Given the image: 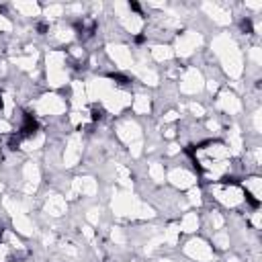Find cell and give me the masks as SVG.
<instances>
[{
  "instance_id": "cell-1",
  "label": "cell",
  "mask_w": 262,
  "mask_h": 262,
  "mask_svg": "<svg viewBox=\"0 0 262 262\" xmlns=\"http://www.w3.org/2000/svg\"><path fill=\"white\" fill-rule=\"evenodd\" d=\"M213 53L219 57L223 70L229 74V78H239L244 72V57L229 33H221L213 39Z\"/></svg>"
},
{
  "instance_id": "cell-2",
  "label": "cell",
  "mask_w": 262,
  "mask_h": 262,
  "mask_svg": "<svg viewBox=\"0 0 262 262\" xmlns=\"http://www.w3.org/2000/svg\"><path fill=\"white\" fill-rule=\"evenodd\" d=\"M113 213L117 217H129V219H151L156 215L149 205L141 203L137 196L123 190L113 194Z\"/></svg>"
},
{
  "instance_id": "cell-3",
  "label": "cell",
  "mask_w": 262,
  "mask_h": 262,
  "mask_svg": "<svg viewBox=\"0 0 262 262\" xmlns=\"http://www.w3.org/2000/svg\"><path fill=\"white\" fill-rule=\"evenodd\" d=\"M45 70H47V84L51 88H59L68 82V70H66V53L63 51H49L45 57Z\"/></svg>"
},
{
  "instance_id": "cell-4",
  "label": "cell",
  "mask_w": 262,
  "mask_h": 262,
  "mask_svg": "<svg viewBox=\"0 0 262 262\" xmlns=\"http://www.w3.org/2000/svg\"><path fill=\"white\" fill-rule=\"evenodd\" d=\"M100 102H102V106H104L111 115H119L121 111H125L127 106H131V94L125 92V90H121V88H117V86L113 84V86L102 94Z\"/></svg>"
},
{
  "instance_id": "cell-5",
  "label": "cell",
  "mask_w": 262,
  "mask_h": 262,
  "mask_svg": "<svg viewBox=\"0 0 262 262\" xmlns=\"http://www.w3.org/2000/svg\"><path fill=\"white\" fill-rule=\"evenodd\" d=\"M211 192H213V196L223 207H229V209H233V207H237V205L244 203V190L237 184H229V182H225V184H213L211 186Z\"/></svg>"
},
{
  "instance_id": "cell-6",
  "label": "cell",
  "mask_w": 262,
  "mask_h": 262,
  "mask_svg": "<svg viewBox=\"0 0 262 262\" xmlns=\"http://www.w3.org/2000/svg\"><path fill=\"white\" fill-rule=\"evenodd\" d=\"M33 108H35L37 115H53V117H57V115H63L66 113V100L59 94L49 92V94L39 96L33 102Z\"/></svg>"
},
{
  "instance_id": "cell-7",
  "label": "cell",
  "mask_w": 262,
  "mask_h": 262,
  "mask_svg": "<svg viewBox=\"0 0 262 262\" xmlns=\"http://www.w3.org/2000/svg\"><path fill=\"white\" fill-rule=\"evenodd\" d=\"M184 254L188 256V258H192V260H196V262H211L213 260V248L209 246V242L207 239H203V237H192V239H188L186 244H184Z\"/></svg>"
},
{
  "instance_id": "cell-8",
  "label": "cell",
  "mask_w": 262,
  "mask_h": 262,
  "mask_svg": "<svg viewBox=\"0 0 262 262\" xmlns=\"http://www.w3.org/2000/svg\"><path fill=\"white\" fill-rule=\"evenodd\" d=\"M201 45H203V35L196 33V31H186V33H182V35L176 39V51H174V55H178V57H188V55H192Z\"/></svg>"
},
{
  "instance_id": "cell-9",
  "label": "cell",
  "mask_w": 262,
  "mask_h": 262,
  "mask_svg": "<svg viewBox=\"0 0 262 262\" xmlns=\"http://www.w3.org/2000/svg\"><path fill=\"white\" fill-rule=\"evenodd\" d=\"M178 86H180V92H184V94H199L205 88V78H203L201 70L188 68L182 72Z\"/></svg>"
},
{
  "instance_id": "cell-10",
  "label": "cell",
  "mask_w": 262,
  "mask_h": 262,
  "mask_svg": "<svg viewBox=\"0 0 262 262\" xmlns=\"http://www.w3.org/2000/svg\"><path fill=\"white\" fill-rule=\"evenodd\" d=\"M117 137L123 143H127V145L141 141V127H139V123L135 119H123V121H119L117 123Z\"/></svg>"
},
{
  "instance_id": "cell-11",
  "label": "cell",
  "mask_w": 262,
  "mask_h": 262,
  "mask_svg": "<svg viewBox=\"0 0 262 262\" xmlns=\"http://www.w3.org/2000/svg\"><path fill=\"white\" fill-rule=\"evenodd\" d=\"M82 158V133H72L66 141V149H63V166L66 168H74Z\"/></svg>"
},
{
  "instance_id": "cell-12",
  "label": "cell",
  "mask_w": 262,
  "mask_h": 262,
  "mask_svg": "<svg viewBox=\"0 0 262 262\" xmlns=\"http://www.w3.org/2000/svg\"><path fill=\"white\" fill-rule=\"evenodd\" d=\"M106 53L115 61L117 68H121V70L133 68V53H131V49L127 45H123V43H111L106 47Z\"/></svg>"
},
{
  "instance_id": "cell-13",
  "label": "cell",
  "mask_w": 262,
  "mask_h": 262,
  "mask_svg": "<svg viewBox=\"0 0 262 262\" xmlns=\"http://www.w3.org/2000/svg\"><path fill=\"white\" fill-rule=\"evenodd\" d=\"M41 182V170L35 162H25L23 166V186L25 192H35Z\"/></svg>"
},
{
  "instance_id": "cell-14",
  "label": "cell",
  "mask_w": 262,
  "mask_h": 262,
  "mask_svg": "<svg viewBox=\"0 0 262 262\" xmlns=\"http://www.w3.org/2000/svg\"><path fill=\"white\" fill-rule=\"evenodd\" d=\"M217 108H221V111L227 113V115H237V113L242 111V100L237 98L235 92L223 90V92H219V96H217Z\"/></svg>"
},
{
  "instance_id": "cell-15",
  "label": "cell",
  "mask_w": 262,
  "mask_h": 262,
  "mask_svg": "<svg viewBox=\"0 0 262 262\" xmlns=\"http://www.w3.org/2000/svg\"><path fill=\"white\" fill-rule=\"evenodd\" d=\"M168 180H170L172 186L182 190V188H192L194 182H196V176L192 172H188L186 168H174V170H170Z\"/></svg>"
},
{
  "instance_id": "cell-16",
  "label": "cell",
  "mask_w": 262,
  "mask_h": 262,
  "mask_svg": "<svg viewBox=\"0 0 262 262\" xmlns=\"http://www.w3.org/2000/svg\"><path fill=\"white\" fill-rule=\"evenodd\" d=\"M203 10L217 23V25H229L231 23V12L227 10L225 4H217V2H205Z\"/></svg>"
},
{
  "instance_id": "cell-17",
  "label": "cell",
  "mask_w": 262,
  "mask_h": 262,
  "mask_svg": "<svg viewBox=\"0 0 262 262\" xmlns=\"http://www.w3.org/2000/svg\"><path fill=\"white\" fill-rule=\"evenodd\" d=\"M66 209H68V205H66V199L61 194H57V192L47 194V199H45V213L49 217H61L66 213Z\"/></svg>"
},
{
  "instance_id": "cell-18",
  "label": "cell",
  "mask_w": 262,
  "mask_h": 262,
  "mask_svg": "<svg viewBox=\"0 0 262 262\" xmlns=\"http://www.w3.org/2000/svg\"><path fill=\"white\" fill-rule=\"evenodd\" d=\"M133 72L137 74V78L143 82V84H147V86H158V72L156 70H151V68H147L145 63H137V66H133Z\"/></svg>"
},
{
  "instance_id": "cell-19",
  "label": "cell",
  "mask_w": 262,
  "mask_h": 262,
  "mask_svg": "<svg viewBox=\"0 0 262 262\" xmlns=\"http://www.w3.org/2000/svg\"><path fill=\"white\" fill-rule=\"evenodd\" d=\"M244 188H246L248 196H252V201L258 203L260 196H262V178H260V176H250V178L244 182Z\"/></svg>"
},
{
  "instance_id": "cell-20",
  "label": "cell",
  "mask_w": 262,
  "mask_h": 262,
  "mask_svg": "<svg viewBox=\"0 0 262 262\" xmlns=\"http://www.w3.org/2000/svg\"><path fill=\"white\" fill-rule=\"evenodd\" d=\"M225 145H227L229 151H233V154H239V151H242L244 143H242V131H239L237 125H233V127L227 131V143H225Z\"/></svg>"
},
{
  "instance_id": "cell-21",
  "label": "cell",
  "mask_w": 262,
  "mask_h": 262,
  "mask_svg": "<svg viewBox=\"0 0 262 262\" xmlns=\"http://www.w3.org/2000/svg\"><path fill=\"white\" fill-rule=\"evenodd\" d=\"M178 229L184 231V233H192V231H196V229H199V215L192 213V211L184 213L182 219H180V223H178Z\"/></svg>"
},
{
  "instance_id": "cell-22",
  "label": "cell",
  "mask_w": 262,
  "mask_h": 262,
  "mask_svg": "<svg viewBox=\"0 0 262 262\" xmlns=\"http://www.w3.org/2000/svg\"><path fill=\"white\" fill-rule=\"evenodd\" d=\"M51 37H53V41H57V43H68V41L74 39V29H72L70 25L59 23V25L51 31Z\"/></svg>"
},
{
  "instance_id": "cell-23",
  "label": "cell",
  "mask_w": 262,
  "mask_h": 262,
  "mask_svg": "<svg viewBox=\"0 0 262 262\" xmlns=\"http://www.w3.org/2000/svg\"><path fill=\"white\" fill-rule=\"evenodd\" d=\"M72 90H74V96H72V102H74V108L76 111H80V108H84V104H86V86L82 84V82H74L72 84Z\"/></svg>"
},
{
  "instance_id": "cell-24",
  "label": "cell",
  "mask_w": 262,
  "mask_h": 262,
  "mask_svg": "<svg viewBox=\"0 0 262 262\" xmlns=\"http://www.w3.org/2000/svg\"><path fill=\"white\" fill-rule=\"evenodd\" d=\"M131 108H133V113H137V115H147L149 108H151V100H149V96H145V94H137V96L131 100Z\"/></svg>"
},
{
  "instance_id": "cell-25",
  "label": "cell",
  "mask_w": 262,
  "mask_h": 262,
  "mask_svg": "<svg viewBox=\"0 0 262 262\" xmlns=\"http://www.w3.org/2000/svg\"><path fill=\"white\" fill-rule=\"evenodd\" d=\"M43 141H45V135L41 133V131H35L33 135H27V139H23V149H27V151H33V149H39L41 145H43Z\"/></svg>"
},
{
  "instance_id": "cell-26",
  "label": "cell",
  "mask_w": 262,
  "mask_h": 262,
  "mask_svg": "<svg viewBox=\"0 0 262 262\" xmlns=\"http://www.w3.org/2000/svg\"><path fill=\"white\" fill-rule=\"evenodd\" d=\"M16 12H20L23 16H37L41 12V6L35 2H14L12 4Z\"/></svg>"
},
{
  "instance_id": "cell-27",
  "label": "cell",
  "mask_w": 262,
  "mask_h": 262,
  "mask_svg": "<svg viewBox=\"0 0 262 262\" xmlns=\"http://www.w3.org/2000/svg\"><path fill=\"white\" fill-rule=\"evenodd\" d=\"M151 57L156 61H168L174 57V49L170 45H154L151 47Z\"/></svg>"
},
{
  "instance_id": "cell-28",
  "label": "cell",
  "mask_w": 262,
  "mask_h": 262,
  "mask_svg": "<svg viewBox=\"0 0 262 262\" xmlns=\"http://www.w3.org/2000/svg\"><path fill=\"white\" fill-rule=\"evenodd\" d=\"M0 104H2V113H4V117L10 119L12 113H14V100H12V94H10V92H2V96H0Z\"/></svg>"
},
{
  "instance_id": "cell-29",
  "label": "cell",
  "mask_w": 262,
  "mask_h": 262,
  "mask_svg": "<svg viewBox=\"0 0 262 262\" xmlns=\"http://www.w3.org/2000/svg\"><path fill=\"white\" fill-rule=\"evenodd\" d=\"M147 174H149V178H151L154 182H158V184L164 182V166H162L160 162H151L149 168H147Z\"/></svg>"
},
{
  "instance_id": "cell-30",
  "label": "cell",
  "mask_w": 262,
  "mask_h": 262,
  "mask_svg": "<svg viewBox=\"0 0 262 262\" xmlns=\"http://www.w3.org/2000/svg\"><path fill=\"white\" fill-rule=\"evenodd\" d=\"M178 235H180L178 225H170L168 229H164L162 239H164V244H168V246H176V244H178Z\"/></svg>"
},
{
  "instance_id": "cell-31",
  "label": "cell",
  "mask_w": 262,
  "mask_h": 262,
  "mask_svg": "<svg viewBox=\"0 0 262 262\" xmlns=\"http://www.w3.org/2000/svg\"><path fill=\"white\" fill-rule=\"evenodd\" d=\"M213 246H217L219 250H227L229 248V233L223 229H217L213 233Z\"/></svg>"
},
{
  "instance_id": "cell-32",
  "label": "cell",
  "mask_w": 262,
  "mask_h": 262,
  "mask_svg": "<svg viewBox=\"0 0 262 262\" xmlns=\"http://www.w3.org/2000/svg\"><path fill=\"white\" fill-rule=\"evenodd\" d=\"M209 225H211V229H213V231L223 229V225H225L223 215H221L219 211H211V213H209Z\"/></svg>"
},
{
  "instance_id": "cell-33",
  "label": "cell",
  "mask_w": 262,
  "mask_h": 262,
  "mask_svg": "<svg viewBox=\"0 0 262 262\" xmlns=\"http://www.w3.org/2000/svg\"><path fill=\"white\" fill-rule=\"evenodd\" d=\"M248 57H250L252 66L258 68V66L262 63V49H260V47H252V49H248Z\"/></svg>"
},
{
  "instance_id": "cell-34",
  "label": "cell",
  "mask_w": 262,
  "mask_h": 262,
  "mask_svg": "<svg viewBox=\"0 0 262 262\" xmlns=\"http://www.w3.org/2000/svg\"><path fill=\"white\" fill-rule=\"evenodd\" d=\"M4 244H6V246H10V248H16V250H23L20 239H18L12 231H4Z\"/></svg>"
},
{
  "instance_id": "cell-35",
  "label": "cell",
  "mask_w": 262,
  "mask_h": 262,
  "mask_svg": "<svg viewBox=\"0 0 262 262\" xmlns=\"http://www.w3.org/2000/svg\"><path fill=\"white\" fill-rule=\"evenodd\" d=\"M186 203H188V205H196V207L203 203V199H201V190H199L196 186L188 188V199H186Z\"/></svg>"
},
{
  "instance_id": "cell-36",
  "label": "cell",
  "mask_w": 262,
  "mask_h": 262,
  "mask_svg": "<svg viewBox=\"0 0 262 262\" xmlns=\"http://www.w3.org/2000/svg\"><path fill=\"white\" fill-rule=\"evenodd\" d=\"M45 14H47V18H59L63 14V6L61 4H51V6L45 8Z\"/></svg>"
},
{
  "instance_id": "cell-37",
  "label": "cell",
  "mask_w": 262,
  "mask_h": 262,
  "mask_svg": "<svg viewBox=\"0 0 262 262\" xmlns=\"http://www.w3.org/2000/svg\"><path fill=\"white\" fill-rule=\"evenodd\" d=\"M111 237H113L115 244H125V239H127L121 227H113V229H111Z\"/></svg>"
},
{
  "instance_id": "cell-38",
  "label": "cell",
  "mask_w": 262,
  "mask_h": 262,
  "mask_svg": "<svg viewBox=\"0 0 262 262\" xmlns=\"http://www.w3.org/2000/svg\"><path fill=\"white\" fill-rule=\"evenodd\" d=\"M188 111H190V115H192V117H196V119L205 115L203 104H196V102H190V104H188Z\"/></svg>"
},
{
  "instance_id": "cell-39",
  "label": "cell",
  "mask_w": 262,
  "mask_h": 262,
  "mask_svg": "<svg viewBox=\"0 0 262 262\" xmlns=\"http://www.w3.org/2000/svg\"><path fill=\"white\" fill-rule=\"evenodd\" d=\"M86 219L92 223V225H96L98 223V219H100V209H88V213H86Z\"/></svg>"
},
{
  "instance_id": "cell-40",
  "label": "cell",
  "mask_w": 262,
  "mask_h": 262,
  "mask_svg": "<svg viewBox=\"0 0 262 262\" xmlns=\"http://www.w3.org/2000/svg\"><path fill=\"white\" fill-rule=\"evenodd\" d=\"M0 31H2V33H10V31H12V23H10L4 14H0Z\"/></svg>"
},
{
  "instance_id": "cell-41",
  "label": "cell",
  "mask_w": 262,
  "mask_h": 262,
  "mask_svg": "<svg viewBox=\"0 0 262 262\" xmlns=\"http://www.w3.org/2000/svg\"><path fill=\"white\" fill-rule=\"evenodd\" d=\"M10 131H12V125L6 119H0V133H10Z\"/></svg>"
},
{
  "instance_id": "cell-42",
  "label": "cell",
  "mask_w": 262,
  "mask_h": 262,
  "mask_svg": "<svg viewBox=\"0 0 262 262\" xmlns=\"http://www.w3.org/2000/svg\"><path fill=\"white\" fill-rule=\"evenodd\" d=\"M6 258H8V246L0 242V262H6Z\"/></svg>"
},
{
  "instance_id": "cell-43",
  "label": "cell",
  "mask_w": 262,
  "mask_h": 262,
  "mask_svg": "<svg viewBox=\"0 0 262 262\" xmlns=\"http://www.w3.org/2000/svg\"><path fill=\"white\" fill-rule=\"evenodd\" d=\"M260 211H254V217H252V225H254V229H260Z\"/></svg>"
},
{
  "instance_id": "cell-44",
  "label": "cell",
  "mask_w": 262,
  "mask_h": 262,
  "mask_svg": "<svg viewBox=\"0 0 262 262\" xmlns=\"http://www.w3.org/2000/svg\"><path fill=\"white\" fill-rule=\"evenodd\" d=\"M174 119H178V113H174V111H170V113L164 115V123H172Z\"/></svg>"
},
{
  "instance_id": "cell-45",
  "label": "cell",
  "mask_w": 262,
  "mask_h": 262,
  "mask_svg": "<svg viewBox=\"0 0 262 262\" xmlns=\"http://www.w3.org/2000/svg\"><path fill=\"white\" fill-rule=\"evenodd\" d=\"M254 129H256V133H260V111L254 113Z\"/></svg>"
},
{
  "instance_id": "cell-46",
  "label": "cell",
  "mask_w": 262,
  "mask_h": 262,
  "mask_svg": "<svg viewBox=\"0 0 262 262\" xmlns=\"http://www.w3.org/2000/svg\"><path fill=\"white\" fill-rule=\"evenodd\" d=\"M82 233H84L88 239H92V237H94V233H92V227H90V225H84V227H82Z\"/></svg>"
},
{
  "instance_id": "cell-47",
  "label": "cell",
  "mask_w": 262,
  "mask_h": 262,
  "mask_svg": "<svg viewBox=\"0 0 262 262\" xmlns=\"http://www.w3.org/2000/svg\"><path fill=\"white\" fill-rule=\"evenodd\" d=\"M178 151H180V147H178L176 143H170V145H168V156H174V154H178Z\"/></svg>"
},
{
  "instance_id": "cell-48",
  "label": "cell",
  "mask_w": 262,
  "mask_h": 262,
  "mask_svg": "<svg viewBox=\"0 0 262 262\" xmlns=\"http://www.w3.org/2000/svg\"><path fill=\"white\" fill-rule=\"evenodd\" d=\"M207 86H209V92H215L217 90V80H209Z\"/></svg>"
},
{
  "instance_id": "cell-49",
  "label": "cell",
  "mask_w": 262,
  "mask_h": 262,
  "mask_svg": "<svg viewBox=\"0 0 262 262\" xmlns=\"http://www.w3.org/2000/svg\"><path fill=\"white\" fill-rule=\"evenodd\" d=\"M207 127H209V129H213V131H219V123H217V121H209V123H207Z\"/></svg>"
},
{
  "instance_id": "cell-50",
  "label": "cell",
  "mask_w": 262,
  "mask_h": 262,
  "mask_svg": "<svg viewBox=\"0 0 262 262\" xmlns=\"http://www.w3.org/2000/svg\"><path fill=\"white\" fill-rule=\"evenodd\" d=\"M174 131H176V129H174V127H168V129H166V133H164V135H166V137H174Z\"/></svg>"
},
{
  "instance_id": "cell-51",
  "label": "cell",
  "mask_w": 262,
  "mask_h": 262,
  "mask_svg": "<svg viewBox=\"0 0 262 262\" xmlns=\"http://www.w3.org/2000/svg\"><path fill=\"white\" fill-rule=\"evenodd\" d=\"M227 262H237V258H235V256H231V258H227Z\"/></svg>"
},
{
  "instance_id": "cell-52",
  "label": "cell",
  "mask_w": 262,
  "mask_h": 262,
  "mask_svg": "<svg viewBox=\"0 0 262 262\" xmlns=\"http://www.w3.org/2000/svg\"><path fill=\"white\" fill-rule=\"evenodd\" d=\"M158 262H172V260H164V258H162V260H158Z\"/></svg>"
},
{
  "instance_id": "cell-53",
  "label": "cell",
  "mask_w": 262,
  "mask_h": 262,
  "mask_svg": "<svg viewBox=\"0 0 262 262\" xmlns=\"http://www.w3.org/2000/svg\"><path fill=\"white\" fill-rule=\"evenodd\" d=\"M14 262H23V260H14Z\"/></svg>"
},
{
  "instance_id": "cell-54",
  "label": "cell",
  "mask_w": 262,
  "mask_h": 262,
  "mask_svg": "<svg viewBox=\"0 0 262 262\" xmlns=\"http://www.w3.org/2000/svg\"><path fill=\"white\" fill-rule=\"evenodd\" d=\"M0 190H2V184H0Z\"/></svg>"
}]
</instances>
